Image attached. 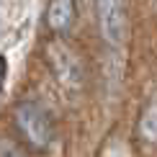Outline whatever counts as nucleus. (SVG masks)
Wrapping results in <instances>:
<instances>
[{"label": "nucleus", "instance_id": "423d86ee", "mask_svg": "<svg viewBox=\"0 0 157 157\" xmlns=\"http://www.w3.org/2000/svg\"><path fill=\"white\" fill-rule=\"evenodd\" d=\"M101 157H134V152H132V147H129L124 139H111L108 144L103 147Z\"/></svg>", "mask_w": 157, "mask_h": 157}, {"label": "nucleus", "instance_id": "f257e3e1", "mask_svg": "<svg viewBox=\"0 0 157 157\" xmlns=\"http://www.w3.org/2000/svg\"><path fill=\"white\" fill-rule=\"evenodd\" d=\"M13 119H16L18 132L23 134V139L29 142L31 147H36V149L49 147L52 136H54V126H52L49 113L39 106V103H31V101L18 103Z\"/></svg>", "mask_w": 157, "mask_h": 157}, {"label": "nucleus", "instance_id": "6e6552de", "mask_svg": "<svg viewBox=\"0 0 157 157\" xmlns=\"http://www.w3.org/2000/svg\"><path fill=\"white\" fill-rule=\"evenodd\" d=\"M5 72H8V62H5V57H0V90L5 85Z\"/></svg>", "mask_w": 157, "mask_h": 157}, {"label": "nucleus", "instance_id": "7ed1b4c3", "mask_svg": "<svg viewBox=\"0 0 157 157\" xmlns=\"http://www.w3.org/2000/svg\"><path fill=\"white\" fill-rule=\"evenodd\" d=\"M98 23L103 39L119 47L126 34V10L121 0H98Z\"/></svg>", "mask_w": 157, "mask_h": 157}, {"label": "nucleus", "instance_id": "39448f33", "mask_svg": "<svg viewBox=\"0 0 157 157\" xmlns=\"http://www.w3.org/2000/svg\"><path fill=\"white\" fill-rule=\"evenodd\" d=\"M139 139L147 144H157V95L149 101V106L139 119Z\"/></svg>", "mask_w": 157, "mask_h": 157}, {"label": "nucleus", "instance_id": "f03ea898", "mask_svg": "<svg viewBox=\"0 0 157 157\" xmlns=\"http://www.w3.org/2000/svg\"><path fill=\"white\" fill-rule=\"evenodd\" d=\"M47 62L64 88L77 90L82 85V77H85L82 75V62L77 57V52L64 39H52L47 44Z\"/></svg>", "mask_w": 157, "mask_h": 157}, {"label": "nucleus", "instance_id": "0eeeda50", "mask_svg": "<svg viewBox=\"0 0 157 157\" xmlns=\"http://www.w3.org/2000/svg\"><path fill=\"white\" fill-rule=\"evenodd\" d=\"M0 157H21V152H18V147L13 142L0 139Z\"/></svg>", "mask_w": 157, "mask_h": 157}, {"label": "nucleus", "instance_id": "20e7f679", "mask_svg": "<svg viewBox=\"0 0 157 157\" xmlns=\"http://www.w3.org/2000/svg\"><path fill=\"white\" fill-rule=\"evenodd\" d=\"M75 21V3L72 0H52L47 8V23L52 31L64 34Z\"/></svg>", "mask_w": 157, "mask_h": 157}]
</instances>
